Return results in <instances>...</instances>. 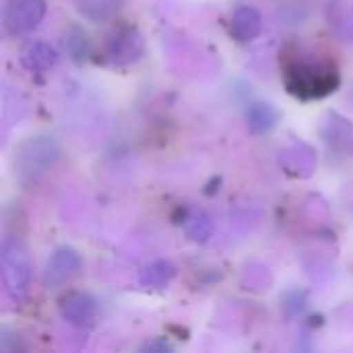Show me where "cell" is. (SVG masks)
I'll return each instance as SVG.
<instances>
[{
  "instance_id": "cell-1",
  "label": "cell",
  "mask_w": 353,
  "mask_h": 353,
  "mask_svg": "<svg viewBox=\"0 0 353 353\" xmlns=\"http://www.w3.org/2000/svg\"><path fill=\"white\" fill-rule=\"evenodd\" d=\"M337 85V70L327 62L294 64L288 70V87L300 97H323Z\"/></svg>"
},
{
  "instance_id": "cell-2",
  "label": "cell",
  "mask_w": 353,
  "mask_h": 353,
  "mask_svg": "<svg viewBox=\"0 0 353 353\" xmlns=\"http://www.w3.org/2000/svg\"><path fill=\"white\" fill-rule=\"evenodd\" d=\"M2 269H4V285L10 294L19 296L25 292L27 281H29V265L25 250L19 244L8 242L4 246V256H2Z\"/></svg>"
},
{
  "instance_id": "cell-3",
  "label": "cell",
  "mask_w": 353,
  "mask_h": 353,
  "mask_svg": "<svg viewBox=\"0 0 353 353\" xmlns=\"http://www.w3.org/2000/svg\"><path fill=\"white\" fill-rule=\"evenodd\" d=\"M43 17V0H12L6 12V27L12 33L33 29Z\"/></svg>"
},
{
  "instance_id": "cell-4",
  "label": "cell",
  "mask_w": 353,
  "mask_h": 353,
  "mask_svg": "<svg viewBox=\"0 0 353 353\" xmlns=\"http://www.w3.org/2000/svg\"><path fill=\"white\" fill-rule=\"evenodd\" d=\"M81 267V256L72 248H58L46 267V277L50 283H62L70 279Z\"/></svg>"
},
{
  "instance_id": "cell-5",
  "label": "cell",
  "mask_w": 353,
  "mask_h": 353,
  "mask_svg": "<svg viewBox=\"0 0 353 353\" xmlns=\"http://www.w3.org/2000/svg\"><path fill=\"white\" fill-rule=\"evenodd\" d=\"M93 312H95V306H93V300L89 296L72 294V296L62 300V314L74 325L89 323L93 319Z\"/></svg>"
},
{
  "instance_id": "cell-6",
  "label": "cell",
  "mask_w": 353,
  "mask_h": 353,
  "mask_svg": "<svg viewBox=\"0 0 353 353\" xmlns=\"http://www.w3.org/2000/svg\"><path fill=\"white\" fill-rule=\"evenodd\" d=\"M261 31V17L254 8L250 6H242L234 12V19H232V33L238 37V39H250L254 37L256 33Z\"/></svg>"
},
{
  "instance_id": "cell-7",
  "label": "cell",
  "mask_w": 353,
  "mask_h": 353,
  "mask_svg": "<svg viewBox=\"0 0 353 353\" xmlns=\"http://www.w3.org/2000/svg\"><path fill=\"white\" fill-rule=\"evenodd\" d=\"M23 62H25L31 70H43V68H48V66H52V64L56 62V54H54V50H50L48 46L35 43V46H31V48L25 52Z\"/></svg>"
},
{
  "instance_id": "cell-8",
  "label": "cell",
  "mask_w": 353,
  "mask_h": 353,
  "mask_svg": "<svg viewBox=\"0 0 353 353\" xmlns=\"http://www.w3.org/2000/svg\"><path fill=\"white\" fill-rule=\"evenodd\" d=\"M172 275H174V269H172L168 263H155V265H151L149 269H145L141 281H143L145 285H149V288H157V285L168 283V279H170Z\"/></svg>"
},
{
  "instance_id": "cell-9",
  "label": "cell",
  "mask_w": 353,
  "mask_h": 353,
  "mask_svg": "<svg viewBox=\"0 0 353 353\" xmlns=\"http://www.w3.org/2000/svg\"><path fill=\"white\" fill-rule=\"evenodd\" d=\"M97 2L101 4V8H103V14H105V17H108L114 8H118V6H116V2H118V0H83V2H81V10H85V12L91 17V14H95V12H93V8H95V4H97Z\"/></svg>"
}]
</instances>
